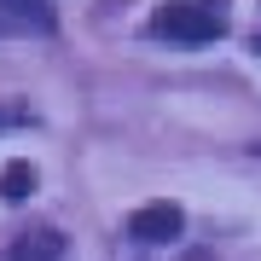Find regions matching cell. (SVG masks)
Segmentation results:
<instances>
[{"label": "cell", "instance_id": "2", "mask_svg": "<svg viewBox=\"0 0 261 261\" xmlns=\"http://www.w3.org/2000/svg\"><path fill=\"white\" fill-rule=\"evenodd\" d=\"M180 232H186V209L180 203H140L128 215V238H140V244H174Z\"/></svg>", "mask_w": 261, "mask_h": 261}, {"label": "cell", "instance_id": "3", "mask_svg": "<svg viewBox=\"0 0 261 261\" xmlns=\"http://www.w3.org/2000/svg\"><path fill=\"white\" fill-rule=\"evenodd\" d=\"M53 0H0V35H47Z\"/></svg>", "mask_w": 261, "mask_h": 261}, {"label": "cell", "instance_id": "5", "mask_svg": "<svg viewBox=\"0 0 261 261\" xmlns=\"http://www.w3.org/2000/svg\"><path fill=\"white\" fill-rule=\"evenodd\" d=\"M35 186H41L35 163H23V157H18V163H6V168H0V197H6V203H23Z\"/></svg>", "mask_w": 261, "mask_h": 261}, {"label": "cell", "instance_id": "1", "mask_svg": "<svg viewBox=\"0 0 261 261\" xmlns=\"http://www.w3.org/2000/svg\"><path fill=\"white\" fill-rule=\"evenodd\" d=\"M151 29L168 35V41H221L226 18L215 6H197V0H168V6L151 12Z\"/></svg>", "mask_w": 261, "mask_h": 261}, {"label": "cell", "instance_id": "4", "mask_svg": "<svg viewBox=\"0 0 261 261\" xmlns=\"http://www.w3.org/2000/svg\"><path fill=\"white\" fill-rule=\"evenodd\" d=\"M64 255V238L53 232V226H41V232H23L12 244V261H58Z\"/></svg>", "mask_w": 261, "mask_h": 261}]
</instances>
